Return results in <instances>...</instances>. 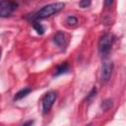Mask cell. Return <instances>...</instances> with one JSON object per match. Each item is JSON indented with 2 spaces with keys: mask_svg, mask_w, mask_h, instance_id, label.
I'll use <instances>...</instances> for the list:
<instances>
[{
  "mask_svg": "<svg viewBox=\"0 0 126 126\" xmlns=\"http://www.w3.org/2000/svg\"><path fill=\"white\" fill-rule=\"evenodd\" d=\"M32 123H33V121H29V122L24 123V125H29V124H32Z\"/></svg>",
  "mask_w": 126,
  "mask_h": 126,
  "instance_id": "9a60e30c",
  "label": "cell"
},
{
  "mask_svg": "<svg viewBox=\"0 0 126 126\" xmlns=\"http://www.w3.org/2000/svg\"><path fill=\"white\" fill-rule=\"evenodd\" d=\"M31 92H32V90L30 88H24V89H22L21 91H19L18 93H16V94L14 96V100H19V99L27 96Z\"/></svg>",
  "mask_w": 126,
  "mask_h": 126,
  "instance_id": "ba28073f",
  "label": "cell"
},
{
  "mask_svg": "<svg viewBox=\"0 0 126 126\" xmlns=\"http://www.w3.org/2000/svg\"><path fill=\"white\" fill-rule=\"evenodd\" d=\"M68 71H69V64H68V62H63V63L57 65V67L54 70L53 76H59V75L67 73Z\"/></svg>",
  "mask_w": 126,
  "mask_h": 126,
  "instance_id": "52a82bcc",
  "label": "cell"
},
{
  "mask_svg": "<svg viewBox=\"0 0 126 126\" xmlns=\"http://www.w3.org/2000/svg\"><path fill=\"white\" fill-rule=\"evenodd\" d=\"M65 7V4L63 2H55V3H51L48 5H45L44 7H42L40 10H38L36 13H34L31 20L33 21H39L41 19H45L48 18L54 14L59 13L60 11H62Z\"/></svg>",
  "mask_w": 126,
  "mask_h": 126,
  "instance_id": "6da1fadb",
  "label": "cell"
},
{
  "mask_svg": "<svg viewBox=\"0 0 126 126\" xmlns=\"http://www.w3.org/2000/svg\"><path fill=\"white\" fill-rule=\"evenodd\" d=\"M57 97V93L54 91L48 92L47 94H45V95L42 98V110L43 113H47L49 112V110L51 109L54 101L56 100Z\"/></svg>",
  "mask_w": 126,
  "mask_h": 126,
  "instance_id": "277c9868",
  "label": "cell"
},
{
  "mask_svg": "<svg viewBox=\"0 0 126 126\" xmlns=\"http://www.w3.org/2000/svg\"><path fill=\"white\" fill-rule=\"evenodd\" d=\"M32 28L35 30V32L38 34H42L44 32V28L42 27V25L38 21H33L32 22Z\"/></svg>",
  "mask_w": 126,
  "mask_h": 126,
  "instance_id": "9c48e42d",
  "label": "cell"
},
{
  "mask_svg": "<svg viewBox=\"0 0 126 126\" xmlns=\"http://www.w3.org/2000/svg\"><path fill=\"white\" fill-rule=\"evenodd\" d=\"M112 2H113V0H104V4L106 6H110L112 4Z\"/></svg>",
  "mask_w": 126,
  "mask_h": 126,
  "instance_id": "5bb4252c",
  "label": "cell"
},
{
  "mask_svg": "<svg viewBox=\"0 0 126 126\" xmlns=\"http://www.w3.org/2000/svg\"><path fill=\"white\" fill-rule=\"evenodd\" d=\"M1 53H2V49H1V47H0V58H1Z\"/></svg>",
  "mask_w": 126,
  "mask_h": 126,
  "instance_id": "2e32d148",
  "label": "cell"
},
{
  "mask_svg": "<svg viewBox=\"0 0 126 126\" xmlns=\"http://www.w3.org/2000/svg\"><path fill=\"white\" fill-rule=\"evenodd\" d=\"M111 106H112V100L109 99V98L103 100L102 103H101V107H102V109H104V110H108Z\"/></svg>",
  "mask_w": 126,
  "mask_h": 126,
  "instance_id": "30bf717a",
  "label": "cell"
},
{
  "mask_svg": "<svg viewBox=\"0 0 126 126\" xmlns=\"http://www.w3.org/2000/svg\"><path fill=\"white\" fill-rule=\"evenodd\" d=\"M78 23V19L74 16H69L66 19V24H68L69 26H75Z\"/></svg>",
  "mask_w": 126,
  "mask_h": 126,
  "instance_id": "8fae6325",
  "label": "cell"
},
{
  "mask_svg": "<svg viewBox=\"0 0 126 126\" xmlns=\"http://www.w3.org/2000/svg\"><path fill=\"white\" fill-rule=\"evenodd\" d=\"M92 0H81L80 1V7L81 8H87L91 5Z\"/></svg>",
  "mask_w": 126,
  "mask_h": 126,
  "instance_id": "7c38bea8",
  "label": "cell"
},
{
  "mask_svg": "<svg viewBox=\"0 0 126 126\" xmlns=\"http://www.w3.org/2000/svg\"><path fill=\"white\" fill-rule=\"evenodd\" d=\"M53 42H54L57 46L63 48V47L66 45V37H65L64 32H56L55 35L53 36Z\"/></svg>",
  "mask_w": 126,
  "mask_h": 126,
  "instance_id": "8992f818",
  "label": "cell"
},
{
  "mask_svg": "<svg viewBox=\"0 0 126 126\" xmlns=\"http://www.w3.org/2000/svg\"><path fill=\"white\" fill-rule=\"evenodd\" d=\"M95 94H96V89H95V88H93V89L91 90V92L89 93V94L87 95V99H90V98L94 97V96L95 95Z\"/></svg>",
  "mask_w": 126,
  "mask_h": 126,
  "instance_id": "4fadbf2b",
  "label": "cell"
},
{
  "mask_svg": "<svg viewBox=\"0 0 126 126\" xmlns=\"http://www.w3.org/2000/svg\"><path fill=\"white\" fill-rule=\"evenodd\" d=\"M114 37L111 33H105L102 36H100L99 40H98V50L100 52V54H107L112 46Z\"/></svg>",
  "mask_w": 126,
  "mask_h": 126,
  "instance_id": "3957f363",
  "label": "cell"
},
{
  "mask_svg": "<svg viewBox=\"0 0 126 126\" xmlns=\"http://www.w3.org/2000/svg\"><path fill=\"white\" fill-rule=\"evenodd\" d=\"M18 8V4L13 0H1L0 1V17L7 18L11 16Z\"/></svg>",
  "mask_w": 126,
  "mask_h": 126,
  "instance_id": "7a4b0ae2",
  "label": "cell"
},
{
  "mask_svg": "<svg viewBox=\"0 0 126 126\" xmlns=\"http://www.w3.org/2000/svg\"><path fill=\"white\" fill-rule=\"evenodd\" d=\"M113 70V63L109 60H106L102 63L100 71V80L101 82H107L110 79L111 73Z\"/></svg>",
  "mask_w": 126,
  "mask_h": 126,
  "instance_id": "5b68a950",
  "label": "cell"
}]
</instances>
